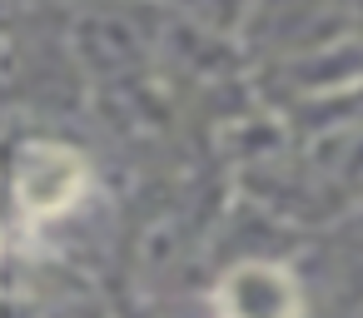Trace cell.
I'll return each instance as SVG.
<instances>
[{
	"label": "cell",
	"mask_w": 363,
	"mask_h": 318,
	"mask_svg": "<svg viewBox=\"0 0 363 318\" xmlns=\"http://www.w3.org/2000/svg\"><path fill=\"white\" fill-rule=\"evenodd\" d=\"M85 189V164L75 149L65 144H30L21 154V169H16V194H21V209L30 219H55L65 214Z\"/></svg>",
	"instance_id": "cell-1"
},
{
	"label": "cell",
	"mask_w": 363,
	"mask_h": 318,
	"mask_svg": "<svg viewBox=\"0 0 363 318\" xmlns=\"http://www.w3.org/2000/svg\"><path fill=\"white\" fill-rule=\"evenodd\" d=\"M224 318H298V288L274 263H239L219 288Z\"/></svg>",
	"instance_id": "cell-2"
}]
</instances>
